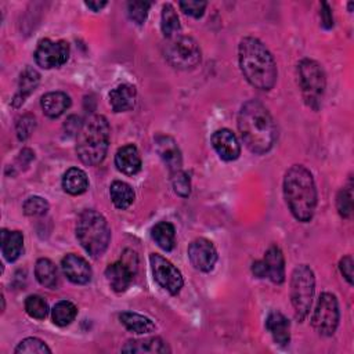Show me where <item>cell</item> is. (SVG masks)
I'll return each mask as SVG.
<instances>
[{"mask_svg":"<svg viewBox=\"0 0 354 354\" xmlns=\"http://www.w3.org/2000/svg\"><path fill=\"white\" fill-rule=\"evenodd\" d=\"M149 263L153 279L170 295H177L184 283L181 272L167 259L158 253H151Z\"/></svg>","mask_w":354,"mask_h":354,"instance_id":"8fae6325","label":"cell"},{"mask_svg":"<svg viewBox=\"0 0 354 354\" xmlns=\"http://www.w3.org/2000/svg\"><path fill=\"white\" fill-rule=\"evenodd\" d=\"M137 90L134 86L123 83L109 91V104L113 112H126L134 108Z\"/></svg>","mask_w":354,"mask_h":354,"instance_id":"ffe728a7","label":"cell"},{"mask_svg":"<svg viewBox=\"0 0 354 354\" xmlns=\"http://www.w3.org/2000/svg\"><path fill=\"white\" fill-rule=\"evenodd\" d=\"M206 1H180V8L184 11V14L194 18H201L206 10Z\"/></svg>","mask_w":354,"mask_h":354,"instance_id":"f35d334b","label":"cell"},{"mask_svg":"<svg viewBox=\"0 0 354 354\" xmlns=\"http://www.w3.org/2000/svg\"><path fill=\"white\" fill-rule=\"evenodd\" d=\"M171 185L174 192L181 196V198H187L189 196L191 192V180L189 176L183 171V170H177L171 173Z\"/></svg>","mask_w":354,"mask_h":354,"instance_id":"d590c367","label":"cell"},{"mask_svg":"<svg viewBox=\"0 0 354 354\" xmlns=\"http://www.w3.org/2000/svg\"><path fill=\"white\" fill-rule=\"evenodd\" d=\"M188 259L196 270L209 272L217 261V250L209 239L196 238L188 246Z\"/></svg>","mask_w":354,"mask_h":354,"instance_id":"4fadbf2b","label":"cell"},{"mask_svg":"<svg viewBox=\"0 0 354 354\" xmlns=\"http://www.w3.org/2000/svg\"><path fill=\"white\" fill-rule=\"evenodd\" d=\"M238 59L245 79L256 88L268 91L277 82V64L270 50L256 37L246 36L238 47Z\"/></svg>","mask_w":354,"mask_h":354,"instance_id":"7a4b0ae2","label":"cell"},{"mask_svg":"<svg viewBox=\"0 0 354 354\" xmlns=\"http://www.w3.org/2000/svg\"><path fill=\"white\" fill-rule=\"evenodd\" d=\"M212 145L217 155L227 162L235 160L241 155V145L236 136L230 129H220L212 134Z\"/></svg>","mask_w":354,"mask_h":354,"instance_id":"5bb4252c","label":"cell"},{"mask_svg":"<svg viewBox=\"0 0 354 354\" xmlns=\"http://www.w3.org/2000/svg\"><path fill=\"white\" fill-rule=\"evenodd\" d=\"M155 148L163 163L167 166L170 173L181 170V152L176 140L170 136L159 134L155 137Z\"/></svg>","mask_w":354,"mask_h":354,"instance_id":"2e32d148","label":"cell"},{"mask_svg":"<svg viewBox=\"0 0 354 354\" xmlns=\"http://www.w3.org/2000/svg\"><path fill=\"white\" fill-rule=\"evenodd\" d=\"M24 250V235L21 231L1 230V253L10 263L15 261Z\"/></svg>","mask_w":354,"mask_h":354,"instance_id":"603a6c76","label":"cell"},{"mask_svg":"<svg viewBox=\"0 0 354 354\" xmlns=\"http://www.w3.org/2000/svg\"><path fill=\"white\" fill-rule=\"evenodd\" d=\"M339 268H340L342 275L346 278V281L350 285H353V257L350 254H347L343 259H340Z\"/></svg>","mask_w":354,"mask_h":354,"instance_id":"ab89813d","label":"cell"},{"mask_svg":"<svg viewBox=\"0 0 354 354\" xmlns=\"http://www.w3.org/2000/svg\"><path fill=\"white\" fill-rule=\"evenodd\" d=\"M61 268L64 275L76 285H84L91 281V267L90 264L80 256L69 253L61 260Z\"/></svg>","mask_w":354,"mask_h":354,"instance_id":"9a60e30c","label":"cell"},{"mask_svg":"<svg viewBox=\"0 0 354 354\" xmlns=\"http://www.w3.org/2000/svg\"><path fill=\"white\" fill-rule=\"evenodd\" d=\"M314 292L315 278L313 270L307 264L297 266L290 277V301L296 319L303 321L308 315Z\"/></svg>","mask_w":354,"mask_h":354,"instance_id":"52a82bcc","label":"cell"},{"mask_svg":"<svg viewBox=\"0 0 354 354\" xmlns=\"http://www.w3.org/2000/svg\"><path fill=\"white\" fill-rule=\"evenodd\" d=\"M22 207L26 216H44L48 212V202L41 196H29Z\"/></svg>","mask_w":354,"mask_h":354,"instance_id":"8d00e7d4","label":"cell"},{"mask_svg":"<svg viewBox=\"0 0 354 354\" xmlns=\"http://www.w3.org/2000/svg\"><path fill=\"white\" fill-rule=\"evenodd\" d=\"M88 8H91L93 11H100V10H102L108 3L106 1H86L84 3Z\"/></svg>","mask_w":354,"mask_h":354,"instance_id":"b9f144b4","label":"cell"},{"mask_svg":"<svg viewBox=\"0 0 354 354\" xmlns=\"http://www.w3.org/2000/svg\"><path fill=\"white\" fill-rule=\"evenodd\" d=\"M165 57L173 68L188 71L201 62V48L192 37L178 33L167 40Z\"/></svg>","mask_w":354,"mask_h":354,"instance_id":"ba28073f","label":"cell"},{"mask_svg":"<svg viewBox=\"0 0 354 354\" xmlns=\"http://www.w3.org/2000/svg\"><path fill=\"white\" fill-rule=\"evenodd\" d=\"M111 129L105 116L91 115L83 123L76 136V152L87 166L100 165L108 152Z\"/></svg>","mask_w":354,"mask_h":354,"instance_id":"277c9868","label":"cell"},{"mask_svg":"<svg viewBox=\"0 0 354 354\" xmlns=\"http://www.w3.org/2000/svg\"><path fill=\"white\" fill-rule=\"evenodd\" d=\"M25 311L32 318L44 319L48 314V304L41 296L30 295L25 299Z\"/></svg>","mask_w":354,"mask_h":354,"instance_id":"1f68e13d","label":"cell"},{"mask_svg":"<svg viewBox=\"0 0 354 354\" xmlns=\"http://www.w3.org/2000/svg\"><path fill=\"white\" fill-rule=\"evenodd\" d=\"M17 354H50L51 348L37 337H26L19 342V344L14 350Z\"/></svg>","mask_w":354,"mask_h":354,"instance_id":"836d02e7","label":"cell"},{"mask_svg":"<svg viewBox=\"0 0 354 354\" xmlns=\"http://www.w3.org/2000/svg\"><path fill=\"white\" fill-rule=\"evenodd\" d=\"M40 83V75L36 69L32 66H26L21 75H19V83H18V90L12 98V106L18 108L21 106L25 100L35 91V88Z\"/></svg>","mask_w":354,"mask_h":354,"instance_id":"44dd1931","label":"cell"},{"mask_svg":"<svg viewBox=\"0 0 354 354\" xmlns=\"http://www.w3.org/2000/svg\"><path fill=\"white\" fill-rule=\"evenodd\" d=\"M119 319L127 330L134 332L137 335H144L155 330V324L152 322V319L137 313L123 311L119 314Z\"/></svg>","mask_w":354,"mask_h":354,"instance_id":"4316f807","label":"cell"},{"mask_svg":"<svg viewBox=\"0 0 354 354\" xmlns=\"http://www.w3.org/2000/svg\"><path fill=\"white\" fill-rule=\"evenodd\" d=\"M160 28L163 32V36L167 39H171L178 35L181 25L178 15L171 4H163L162 7V15H160Z\"/></svg>","mask_w":354,"mask_h":354,"instance_id":"f546056e","label":"cell"},{"mask_svg":"<svg viewBox=\"0 0 354 354\" xmlns=\"http://www.w3.org/2000/svg\"><path fill=\"white\" fill-rule=\"evenodd\" d=\"M151 3L149 1H129L127 3V15L137 25H142L147 19Z\"/></svg>","mask_w":354,"mask_h":354,"instance_id":"e575fe53","label":"cell"},{"mask_svg":"<svg viewBox=\"0 0 354 354\" xmlns=\"http://www.w3.org/2000/svg\"><path fill=\"white\" fill-rule=\"evenodd\" d=\"M77 315V308L72 301L61 300L51 310L53 322L58 326L69 325Z\"/></svg>","mask_w":354,"mask_h":354,"instance_id":"4dcf8cb0","label":"cell"},{"mask_svg":"<svg viewBox=\"0 0 354 354\" xmlns=\"http://www.w3.org/2000/svg\"><path fill=\"white\" fill-rule=\"evenodd\" d=\"M336 207L342 217L348 218L353 213V183L343 187L336 196Z\"/></svg>","mask_w":354,"mask_h":354,"instance_id":"d6a6232c","label":"cell"},{"mask_svg":"<svg viewBox=\"0 0 354 354\" xmlns=\"http://www.w3.org/2000/svg\"><path fill=\"white\" fill-rule=\"evenodd\" d=\"M109 195H111L113 205L120 210L127 209L134 202V196H136L133 188L127 183L119 181V180H116L111 184Z\"/></svg>","mask_w":354,"mask_h":354,"instance_id":"f1b7e54d","label":"cell"},{"mask_svg":"<svg viewBox=\"0 0 354 354\" xmlns=\"http://www.w3.org/2000/svg\"><path fill=\"white\" fill-rule=\"evenodd\" d=\"M266 328L271 333L274 342L279 346H286L290 342V322L279 311H271L266 319Z\"/></svg>","mask_w":354,"mask_h":354,"instance_id":"d6986e66","label":"cell"},{"mask_svg":"<svg viewBox=\"0 0 354 354\" xmlns=\"http://www.w3.org/2000/svg\"><path fill=\"white\" fill-rule=\"evenodd\" d=\"M283 196L296 220L307 223L317 206V187L311 171L303 165L290 166L283 177Z\"/></svg>","mask_w":354,"mask_h":354,"instance_id":"3957f363","label":"cell"},{"mask_svg":"<svg viewBox=\"0 0 354 354\" xmlns=\"http://www.w3.org/2000/svg\"><path fill=\"white\" fill-rule=\"evenodd\" d=\"M15 129H17V136H18V138H19L21 141L26 140V138L30 136L32 130L35 129V116H32L30 113L22 115V116L18 119V122H17V124H15Z\"/></svg>","mask_w":354,"mask_h":354,"instance_id":"74e56055","label":"cell"},{"mask_svg":"<svg viewBox=\"0 0 354 354\" xmlns=\"http://www.w3.org/2000/svg\"><path fill=\"white\" fill-rule=\"evenodd\" d=\"M62 188L71 195H80L88 188L87 174L79 167H71L64 173Z\"/></svg>","mask_w":354,"mask_h":354,"instance_id":"d4e9b609","label":"cell"},{"mask_svg":"<svg viewBox=\"0 0 354 354\" xmlns=\"http://www.w3.org/2000/svg\"><path fill=\"white\" fill-rule=\"evenodd\" d=\"M138 259L133 250H124V254L120 260L109 264L105 270V277L109 286L115 292H124L133 282L137 272Z\"/></svg>","mask_w":354,"mask_h":354,"instance_id":"30bf717a","label":"cell"},{"mask_svg":"<svg viewBox=\"0 0 354 354\" xmlns=\"http://www.w3.org/2000/svg\"><path fill=\"white\" fill-rule=\"evenodd\" d=\"M123 353H169L166 342L160 337H145L137 340H129L123 347Z\"/></svg>","mask_w":354,"mask_h":354,"instance_id":"cb8c5ba5","label":"cell"},{"mask_svg":"<svg viewBox=\"0 0 354 354\" xmlns=\"http://www.w3.org/2000/svg\"><path fill=\"white\" fill-rule=\"evenodd\" d=\"M115 166L127 176H134L141 170V156L136 145L126 144L115 153Z\"/></svg>","mask_w":354,"mask_h":354,"instance_id":"ac0fdd59","label":"cell"},{"mask_svg":"<svg viewBox=\"0 0 354 354\" xmlns=\"http://www.w3.org/2000/svg\"><path fill=\"white\" fill-rule=\"evenodd\" d=\"M261 263L264 267L266 278L278 285L285 281V257L277 245H272L267 249Z\"/></svg>","mask_w":354,"mask_h":354,"instance_id":"e0dca14e","label":"cell"},{"mask_svg":"<svg viewBox=\"0 0 354 354\" xmlns=\"http://www.w3.org/2000/svg\"><path fill=\"white\" fill-rule=\"evenodd\" d=\"M339 303L335 295L324 292L319 295L311 317L313 328L322 336H332L339 325Z\"/></svg>","mask_w":354,"mask_h":354,"instance_id":"9c48e42d","label":"cell"},{"mask_svg":"<svg viewBox=\"0 0 354 354\" xmlns=\"http://www.w3.org/2000/svg\"><path fill=\"white\" fill-rule=\"evenodd\" d=\"M40 105L44 115L54 119L61 116L71 106V98L62 91H50L41 97Z\"/></svg>","mask_w":354,"mask_h":354,"instance_id":"7402d4cb","label":"cell"},{"mask_svg":"<svg viewBox=\"0 0 354 354\" xmlns=\"http://www.w3.org/2000/svg\"><path fill=\"white\" fill-rule=\"evenodd\" d=\"M238 129L243 144L256 155L268 152L277 138L274 119L268 109L257 100H249L241 106Z\"/></svg>","mask_w":354,"mask_h":354,"instance_id":"6da1fadb","label":"cell"},{"mask_svg":"<svg viewBox=\"0 0 354 354\" xmlns=\"http://www.w3.org/2000/svg\"><path fill=\"white\" fill-rule=\"evenodd\" d=\"M297 76L304 102L317 111L322 102L326 87V77L322 66L314 59L304 58L297 65Z\"/></svg>","mask_w":354,"mask_h":354,"instance_id":"8992f818","label":"cell"},{"mask_svg":"<svg viewBox=\"0 0 354 354\" xmlns=\"http://www.w3.org/2000/svg\"><path fill=\"white\" fill-rule=\"evenodd\" d=\"M76 238L90 256H102L111 241L108 221L97 210L87 209L82 212L76 221Z\"/></svg>","mask_w":354,"mask_h":354,"instance_id":"5b68a950","label":"cell"},{"mask_svg":"<svg viewBox=\"0 0 354 354\" xmlns=\"http://www.w3.org/2000/svg\"><path fill=\"white\" fill-rule=\"evenodd\" d=\"M151 235L155 243L165 252H170L176 246V230L169 221L156 223L151 230Z\"/></svg>","mask_w":354,"mask_h":354,"instance_id":"484cf974","label":"cell"},{"mask_svg":"<svg viewBox=\"0 0 354 354\" xmlns=\"http://www.w3.org/2000/svg\"><path fill=\"white\" fill-rule=\"evenodd\" d=\"M35 275L40 285L55 289L58 286V271L50 259H39L35 266Z\"/></svg>","mask_w":354,"mask_h":354,"instance_id":"83f0119b","label":"cell"},{"mask_svg":"<svg viewBox=\"0 0 354 354\" xmlns=\"http://www.w3.org/2000/svg\"><path fill=\"white\" fill-rule=\"evenodd\" d=\"M35 61L44 69L62 66L69 58V44L65 40L41 39L35 50Z\"/></svg>","mask_w":354,"mask_h":354,"instance_id":"7c38bea8","label":"cell"},{"mask_svg":"<svg viewBox=\"0 0 354 354\" xmlns=\"http://www.w3.org/2000/svg\"><path fill=\"white\" fill-rule=\"evenodd\" d=\"M319 17H321V25L325 29H330L333 26V17H332V11L328 3L322 1L321 4V11H319Z\"/></svg>","mask_w":354,"mask_h":354,"instance_id":"60d3db41","label":"cell"}]
</instances>
